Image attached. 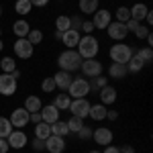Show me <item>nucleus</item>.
<instances>
[{
	"instance_id": "21",
	"label": "nucleus",
	"mask_w": 153,
	"mask_h": 153,
	"mask_svg": "<svg viewBox=\"0 0 153 153\" xmlns=\"http://www.w3.org/2000/svg\"><path fill=\"white\" fill-rule=\"evenodd\" d=\"M29 31H31V25L27 19H19V21H14L12 25V33L19 37V39H25V37L29 35Z\"/></svg>"
},
{
	"instance_id": "1",
	"label": "nucleus",
	"mask_w": 153,
	"mask_h": 153,
	"mask_svg": "<svg viewBox=\"0 0 153 153\" xmlns=\"http://www.w3.org/2000/svg\"><path fill=\"white\" fill-rule=\"evenodd\" d=\"M80 65H82V57H80V53L76 51V49H65V51H61L57 57V68L63 71H74L80 70Z\"/></svg>"
},
{
	"instance_id": "27",
	"label": "nucleus",
	"mask_w": 153,
	"mask_h": 153,
	"mask_svg": "<svg viewBox=\"0 0 153 153\" xmlns=\"http://www.w3.org/2000/svg\"><path fill=\"white\" fill-rule=\"evenodd\" d=\"M49 135H51V125H49V123H43V120H41V123H37V125H35V137H37V139L45 141Z\"/></svg>"
},
{
	"instance_id": "9",
	"label": "nucleus",
	"mask_w": 153,
	"mask_h": 153,
	"mask_svg": "<svg viewBox=\"0 0 153 153\" xmlns=\"http://www.w3.org/2000/svg\"><path fill=\"white\" fill-rule=\"evenodd\" d=\"M92 139H94L96 145L106 147V145H110V143H112V139H114V133L108 129V127H98V129L92 131Z\"/></svg>"
},
{
	"instance_id": "28",
	"label": "nucleus",
	"mask_w": 153,
	"mask_h": 153,
	"mask_svg": "<svg viewBox=\"0 0 153 153\" xmlns=\"http://www.w3.org/2000/svg\"><path fill=\"white\" fill-rule=\"evenodd\" d=\"M14 10H16V14H21V16H27L29 12L33 10V4L29 0H16L14 2Z\"/></svg>"
},
{
	"instance_id": "34",
	"label": "nucleus",
	"mask_w": 153,
	"mask_h": 153,
	"mask_svg": "<svg viewBox=\"0 0 153 153\" xmlns=\"http://www.w3.org/2000/svg\"><path fill=\"white\" fill-rule=\"evenodd\" d=\"M25 39H27L31 45H39V43L43 41V31H39V29H31L29 35L25 37Z\"/></svg>"
},
{
	"instance_id": "24",
	"label": "nucleus",
	"mask_w": 153,
	"mask_h": 153,
	"mask_svg": "<svg viewBox=\"0 0 153 153\" xmlns=\"http://www.w3.org/2000/svg\"><path fill=\"white\" fill-rule=\"evenodd\" d=\"M106 110H108V106H104V104H90L88 117L92 118V120H104L106 118Z\"/></svg>"
},
{
	"instance_id": "35",
	"label": "nucleus",
	"mask_w": 153,
	"mask_h": 153,
	"mask_svg": "<svg viewBox=\"0 0 153 153\" xmlns=\"http://www.w3.org/2000/svg\"><path fill=\"white\" fill-rule=\"evenodd\" d=\"M65 123H68L70 133H78V131L84 127V118H80V117H71L70 120H65Z\"/></svg>"
},
{
	"instance_id": "18",
	"label": "nucleus",
	"mask_w": 153,
	"mask_h": 153,
	"mask_svg": "<svg viewBox=\"0 0 153 153\" xmlns=\"http://www.w3.org/2000/svg\"><path fill=\"white\" fill-rule=\"evenodd\" d=\"M108 76L114 78V80H125V78L129 76V70H127L125 63H117V61H112V63L108 65Z\"/></svg>"
},
{
	"instance_id": "10",
	"label": "nucleus",
	"mask_w": 153,
	"mask_h": 153,
	"mask_svg": "<svg viewBox=\"0 0 153 153\" xmlns=\"http://www.w3.org/2000/svg\"><path fill=\"white\" fill-rule=\"evenodd\" d=\"M110 23H112V14L106 10V8H98V10L92 14V25H94V29L106 31V27Z\"/></svg>"
},
{
	"instance_id": "14",
	"label": "nucleus",
	"mask_w": 153,
	"mask_h": 153,
	"mask_svg": "<svg viewBox=\"0 0 153 153\" xmlns=\"http://www.w3.org/2000/svg\"><path fill=\"white\" fill-rule=\"evenodd\" d=\"M45 151H49V153H63L65 151V137L49 135L47 139H45Z\"/></svg>"
},
{
	"instance_id": "8",
	"label": "nucleus",
	"mask_w": 153,
	"mask_h": 153,
	"mask_svg": "<svg viewBox=\"0 0 153 153\" xmlns=\"http://www.w3.org/2000/svg\"><path fill=\"white\" fill-rule=\"evenodd\" d=\"M6 141H8L10 149H23L29 143V137H27V133L23 129H12V133L6 137Z\"/></svg>"
},
{
	"instance_id": "49",
	"label": "nucleus",
	"mask_w": 153,
	"mask_h": 153,
	"mask_svg": "<svg viewBox=\"0 0 153 153\" xmlns=\"http://www.w3.org/2000/svg\"><path fill=\"white\" fill-rule=\"evenodd\" d=\"M106 118H108V120H117L118 112H117V110H106Z\"/></svg>"
},
{
	"instance_id": "7",
	"label": "nucleus",
	"mask_w": 153,
	"mask_h": 153,
	"mask_svg": "<svg viewBox=\"0 0 153 153\" xmlns=\"http://www.w3.org/2000/svg\"><path fill=\"white\" fill-rule=\"evenodd\" d=\"M12 49H14V55L19 59H31L35 53V45H31L27 39H16Z\"/></svg>"
},
{
	"instance_id": "53",
	"label": "nucleus",
	"mask_w": 153,
	"mask_h": 153,
	"mask_svg": "<svg viewBox=\"0 0 153 153\" xmlns=\"http://www.w3.org/2000/svg\"><path fill=\"white\" fill-rule=\"evenodd\" d=\"M2 49H4V43H2V39H0V51H2Z\"/></svg>"
},
{
	"instance_id": "56",
	"label": "nucleus",
	"mask_w": 153,
	"mask_h": 153,
	"mask_svg": "<svg viewBox=\"0 0 153 153\" xmlns=\"http://www.w3.org/2000/svg\"><path fill=\"white\" fill-rule=\"evenodd\" d=\"M0 35H2V27H0Z\"/></svg>"
},
{
	"instance_id": "38",
	"label": "nucleus",
	"mask_w": 153,
	"mask_h": 153,
	"mask_svg": "<svg viewBox=\"0 0 153 153\" xmlns=\"http://www.w3.org/2000/svg\"><path fill=\"white\" fill-rule=\"evenodd\" d=\"M41 90H43V92H47V94L55 92L57 88H55V82H53V78H43V82H41Z\"/></svg>"
},
{
	"instance_id": "37",
	"label": "nucleus",
	"mask_w": 153,
	"mask_h": 153,
	"mask_svg": "<svg viewBox=\"0 0 153 153\" xmlns=\"http://www.w3.org/2000/svg\"><path fill=\"white\" fill-rule=\"evenodd\" d=\"M135 53H137V55L145 61V65H147V63H151V59H153V49L151 47H147V45H145L143 49H137Z\"/></svg>"
},
{
	"instance_id": "51",
	"label": "nucleus",
	"mask_w": 153,
	"mask_h": 153,
	"mask_svg": "<svg viewBox=\"0 0 153 153\" xmlns=\"http://www.w3.org/2000/svg\"><path fill=\"white\" fill-rule=\"evenodd\" d=\"M145 23H147V27H151V25H153V12L151 10L145 14Z\"/></svg>"
},
{
	"instance_id": "17",
	"label": "nucleus",
	"mask_w": 153,
	"mask_h": 153,
	"mask_svg": "<svg viewBox=\"0 0 153 153\" xmlns=\"http://www.w3.org/2000/svg\"><path fill=\"white\" fill-rule=\"evenodd\" d=\"M51 78H53V82H55V88H59V90H68L71 80H74V76H71L70 71H63V70H59L57 74L51 76Z\"/></svg>"
},
{
	"instance_id": "40",
	"label": "nucleus",
	"mask_w": 153,
	"mask_h": 153,
	"mask_svg": "<svg viewBox=\"0 0 153 153\" xmlns=\"http://www.w3.org/2000/svg\"><path fill=\"white\" fill-rule=\"evenodd\" d=\"M82 23H84V19L80 16V14L70 16V29H74V31H80V29H82Z\"/></svg>"
},
{
	"instance_id": "16",
	"label": "nucleus",
	"mask_w": 153,
	"mask_h": 153,
	"mask_svg": "<svg viewBox=\"0 0 153 153\" xmlns=\"http://www.w3.org/2000/svg\"><path fill=\"white\" fill-rule=\"evenodd\" d=\"M80 37H82V35H80V31L68 29L65 33H61V39H59V41H61L68 49H76V47H78V43H80Z\"/></svg>"
},
{
	"instance_id": "44",
	"label": "nucleus",
	"mask_w": 153,
	"mask_h": 153,
	"mask_svg": "<svg viewBox=\"0 0 153 153\" xmlns=\"http://www.w3.org/2000/svg\"><path fill=\"white\" fill-rule=\"evenodd\" d=\"M139 25H141V23H137V21H133V19H129V21L125 23V27H127V31H129V33H135Z\"/></svg>"
},
{
	"instance_id": "3",
	"label": "nucleus",
	"mask_w": 153,
	"mask_h": 153,
	"mask_svg": "<svg viewBox=\"0 0 153 153\" xmlns=\"http://www.w3.org/2000/svg\"><path fill=\"white\" fill-rule=\"evenodd\" d=\"M133 53H135V49L131 47V45H127V43H123V41L114 43L112 47L108 49L110 59H112V61H117V63H125V65H127V61L131 59Z\"/></svg>"
},
{
	"instance_id": "12",
	"label": "nucleus",
	"mask_w": 153,
	"mask_h": 153,
	"mask_svg": "<svg viewBox=\"0 0 153 153\" xmlns=\"http://www.w3.org/2000/svg\"><path fill=\"white\" fill-rule=\"evenodd\" d=\"M19 88V82L12 78L10 74H0V94L2 96H12Z\"/></svg>"
},
{
	"instance_id": "30",
	"label": "nucleus",
	"mask_w": 153,
	"mask_h": 153,
	"mask_svg": "<svg viewBox=\"0 0 153 153\" xmlns=\"http://www.w3.org/2000/svg\"><path fill=\"white\" fill-rule=\"evenodd\" d=\"M0 70H2V74H10L16 70V61L12 57H2L0 59Z\"/></svg>"
},
{
	"instance_id": "5",
	"label": "nucleus",
	"mask_w": 153,
	"mask_h": 153,
	"mask_svg": "<svg viewBox=\"0 0 153 153\" xmlns=\"http://www.w3.org/2000/svg\"><path fill=\"white\" fill-rule=\"evenodd\" d=\"M80 70H82L84 78H96V76H102V71H104V65H102V61H98V59H82V65H80Z\"/></svg>"
},
{
	"instance_id": "33",
	"label": "nucleus",
	"mask_w": 153,
	"mask_h": 153,
	"mask_svg": "<svg viewBox=\"0 0 153 153\" xmlns=\"http://www.w3.org/2000/svg\"><path fill=\"white\" fill-rule=\"evenodd\" d=\"M70 29V16L68 14H61V16H57L55 19V31H59V33H65Z\"/></svg>"
},
{
	"instance_id": "47",
	"label": "nucleus",
	"mask_w": 153,
	"mask_h": 153,
	"mask_svg": "<svg viewBox=\"0 0 153 153\" xmlns=\"http://www.w3.org/2000/svg\"><path fill=\"white\" fill-rule=\"evenodd\" d=\"M33 6H39V8H43V6H47L49 4V0H29Z\"/></svg>"
},
{
	"instance_id": "6",
	"label": "nucleus",
	"mask_w": 153,
	"mask_h": 153,
	"mask_svg": "<svg viewBox=\"0 0 153 153\" xmlns=\"http://www.w3.org/2000/svg\"><path fill=\"white\" fill-rule=\"evenodd\" d=\"M68 110L71 112V117L86 118V117H88V112H90V102H88V98H71L70 108H68Z\"/></svg>"
},
{
	"instance_id": "50",
	"label": "nucleus",
	"mask_w": 153,
	"mask_h": 153,
	"mask_svg": "<svg viewBox=\"0 0 153 153\" xmlns=\"http://www.w3.org/2000/svg\"><path fill=\"white\" fill-rule=\"evenodd\" d=\"M100 153H118V147H114V145H106L104 151H100Z\"/></svg>"
},
{
	"instance_id": "36",
	"label": "nucleus",
	"mask_w": 153,
	"mask_h": 153,
	"mask_svg": "<svg viewBox=\"0 0 153 153\" xmlns=\"http://www.w3.org/2000/svg\"><path fill=\"white\" fill-rule=\"evenodd\" d=\"M114 16H117L118 23H127V21L131 19V10H129V6H118L117 12H114Z\"/></svg>"
},
{
	"instance_id": "39",
	"label": "nucleus",
	"mask_w": 153,
	"mask_h": 153,
	"mask_svg": "<svg viewBox=\"0 0 153 153\" xmlns=\"http://www.w3.org/2000/svg\"><path fill=\"white\" fill-rule=\"evenodd\" d=\"M149 33H151V27H147V25H139V27H137V31H135L133 35L137 37V39H145Z\"/></svg>"
},
{
	"instance_id": "48",
	"label": "nucleus",
	"mask_w": 153,
	"mask_h": 153,
	"mask_svg": "<svg viewBox=\"0 0 153 153\" xmlns=\"http://www.w3.org/2000/svg\"><path fill=\"white\" fill-rule=\"evenodd\" d=\"M118 153H135V149H133V145H123V147H118Z\"/></svg>"
},
{
	"instance_id": "46",
	"label": "nucleus",
	"mask_w": 153,
	"mask_h": 153,
	"mask_svg": "<svg viewBox=\"0 0 153 153\" xmlns=\"http://www.w3.org/2000/svg\"><path fill=\"white\" fill-rule=\"evenodd\" d=\"M8 149H10V147H8V141L0 137V153H8Z\"/></svg>"
},
{
	"instance_id": "2",
	"label": "nucleus",
	"mask_w": 153,
	"mask_h": 153,
	"mask_svg": "<svg viewBox=\"0 0 153 153\" xmlns=\"http://www.w3.org/2000/svg\"><path fill=\"white\" fill-rule=\"evenodd\" d=\"M76 51L80 53L82 59H94L98 55V51H100V41L94 35H84L80 37V43H78Z\"/></svg>"
},
{
	"instance_id": "20",
	"label": "nucleus",
	"mask_w": 153,
	"mask_h": 153,
	"mask_svg": "<svg viewBox=\"0 0 153 153\" xmlns=\"http://www.w3.org/2000/svg\"><path fill=\"white\" fill-rule=\"evenodd\" d=\"M131 10V19L133 21H137V23H141V21H145V14L149 12V6L147 4H143V2H137V4H133L129 8Z\"/></svg>"
},
{
	"instance_id": "42",
	"label": "nucleus",
	"mask_w": 153,
	"mask_h": 153,
	"mask_svg": "<svg viewBox=\"0 0 153 153\" xmlns=\"http://www.w3.org/2000/svg\"><path fill=\"white\" fill-rule=\"evenodd\" d=\"M80 31H84L86 35H92V31H96V29H94V25H92V21H84Z\"/></svg>"
},
{
	"instance_id": "11",
	"label": "nucleus",
	"mask_w": 153,
	"mask_h": 153,
	"mask_svg": "<svg viewBox=\"0 0 153 153\" xmlns=\"http://www.w3.org/2000/svg\"><path fill=\"white\" fill-rule=\"evenodd\" d=\"M106 33H108V37L112 39V41H125L127 39V35H129V31H127V27H125V23H118V21H114V23H110L108 27H106Z\"/></svg>"
},
{
	"instance_id": "41",
	"label": "nucleus",
	"mask_w": 153,
	"mask_h": 153,
	"mask_svg": "<svg viewBox=\"0 0 153 153\" xmlns=\"http://www.w3.org/2000/svg\"><path fill=\"white\" fill-rule=\"evenodd\" d=\"M76 135H78L82 141H88V139H92V127H86V125H84V127L78 131Z\"/></svg>"
},
{
	"instance_id": "54",
	"label": "nucleus",
	"mask_w": 153,
	"mask_h": 153,
	"mask_svg": "<svg viewBox=\"0 0 153 153\" xmlns=\"http://www.w3.org/2000/svg\"><path fill=\"white\" fill-rule=\"evenodd\" d=\"M90 153H100V151H96V149H94V151H90Z\"/></svg>"
},
{
	"instance_id": "31",
	"label": "nucleus",
	"mask_w": 153,
	"mask_h": 153,
	"mask_svg": "<svg viewBox=\"0 0 153 153\" xmlns=\"http://www.w3.org/2000/svg\"><path fill=\"white\" fill-rule=\"evenodd\" d=\"M88 84H90V90H100V88H104L106 84H108V78H104V76H96V78H90L88 80Z\"/></svg>"
},
{
	"instance_id": "57",
	"label": "nucleus",
	"mask_w": 153,
	"mask_h": 153,
	"mask_svg": "<svg viewBox=\"0 0 153 153\" xmlns=\"http://www.w3.org/2000/svg\"><path fill=\"white\" fill-rule=\"evenodd\" d=\"M59 2H63V0H59Z\"/></svg>"
},
{
	"instance_id": "45",
	"label": "nucleus",
	"mask_w": 153,
	"mask_h": 153,
	"mask_svg": "<svg viewBox=\"0 0 153 153\" xmlns=\"http://www.w3.org/2000/svg\"><path fill=\"white\" fill-rule=\"evenodd\" d=\"M43 120V117H41V112H31L29 114V123H33V125H37V123H41Z\"/></svg>"
},
{
	"instance_id": "32",
	"label": "nucleus",
	"mask_w": 153,
	"mask_h": 153,
	"mask_svg": "<svg viewBox=\"0 0 153 153\" xmlns=\"http://www.w3.org/2000/svg\"><path fill=\"white\" fill-rule=\"evenodd\" d=\"M12 129H14V127L10 125V120H8L6 117H0V137L6 139V137L12 133Z\"/></svg>"
},
{
	"instance_id": "43",
	"label": "nucleus",
	"mask_w": 153,
	"mask_h": 153,
	"mask_svg": "<svg viewBox=\"0 0 153 153\" xmlns=\"http://www.w3.org/2000/svg\"><path fill=\"white\" fill-rule=\"evenodd\" d=\"M31 147H33V149H35V151H43V149H45V141H41V139H33V141H31Z\"/></svg>"
},
{
	"instance_id": "23",
	"label": "nucleus",
	"mask_w": 153,
	"mask_h": 153,
	"mask_svg": "<svg viewBox=\"0 0 153 153\" xmlns=\"http://www.w3.org/2000/svg\"><path fill=\"white\" fill-rule=\"evenodd\" d=\"M78 6H80V12L82 14H94L100 8V0H80Z\"/></svg>"
},
{
	"instance_id": "15",
	"label": "nucleus",
	"mask_w": 153,
	"mask_h": 153,
	"mask_svg": "<svg viewBox=\"0 0 153 153\" xmlns=\"http://www.w3.org/2000/svg\"><path fill=\"white\" fill-rule=\"evenodd\" d=\"M98 96H100V104H104V106L114 104V102H117V88L106 84L104 88L98 90Z\"/></svg>"
},
{
	"instance_id": "26",
	"label": "nucleus",
	"mask_w": 153,
	"mask_h": 153,
	"mask_svg": "<svg viewBox=\"0 0 153 153\" xmlns=\"http://www.w3.org/2000/svg\"><path fill=\"white\" fill-rule=\"evenodd\" d=\"M51 135H57V137H68L70 135V129H68V123L65 120H55L51 125Z\"/></svg>"
},
{
	"instance_id": "52",
	"label": "nucleus",
	"mask_w": 153,
	"mask_h": 153,
	"mask_svg": "<svg viewBox=\"0 0 153 153\" xmlns=\"http://www.w3.org/2000/svg\"><path fill=\"white\" fill-rule=\"evenodd\" d=\"M10 76L14 78V80H16V82H19V78H21V70H14V71H10Z\"/></svg>"
},
{
	"instance_id": "55",
	"label": "nucleus",
	"mask_w": 153,
	"mask_h": 153,
	"mask_svg": "<svg viewBox=\"0 0 153 153\" xmlns=\"http://www.w3.org/2000/svg\"><path fill=\"white\" fill-rule=\"evenodd\" d=\"M0 16H2V6H0Z\"/></svg>"
},
{
	"instance_id": "22",
	"label": "nucleus",
	"mask_w": 153,
	"mask_h": 153,
	"mask_svg": "<svg viewBox=\"0 0 153 153\" xmlns=\"http://www.w3.org/2000/svg\"><path fill=\"white\" fill-rule=\"evenodd\" d=\"M23 108L29 112V114H31V112H39V110L43 108V102H41V98L35 96V94H33V96H27V98H25Z\"/></svg>"
},
{
	"instance_id": "19",
	"label": "nucleus",
	"mask_w": 153,
	"mask_h": 153,
	"mask_svg": "<svg viewBox=\"0 0 153 153\" xmlns=\"http://www.w3.org/2000/svg\"><path fill=\"white\" fill-rule=\"evenodd\" d=\"M39 112H41V117H43V123L53 125L55 120H59V112H61V110H57L53 104H45L41 110H39Z\"/></svg>"
},
{
	"instance_id": "25",
	"label": "nucleus",
	"mask_w": 153,
	"mask_h": 153,
	"mask_svg": "<svg viewBox=\"0 0 153 153\" xmlns=\"http://www.w3.org/2000/svg\"><path fill=\"white\" fill-rule=\"evenodd\" d=\"M143 68H145V61H143L137 53H133V55H131V59L127 61V70H129V74H139Z\"/></svg>"
},
{
	"instance_id": "29",
	"label": "nucleus",
	"mask_w": 153,
	"mask_h": 153,
	"mask_svg": "<svg viewBox=\"0 0 153 153\" xmlns=\"http://www.w3.org/2000/svg\"><path fill=\"white\" fill-rule=\"evenodd\" d=\"M70 102H71L70 94H57L55 100H53V106H55L57 110H68V108H70Z\"/></svg>"
},
{
	"instance_id": "4",
	"label": "nucleus",
	"mask_w": 153,
	"mask_h": 153,
	"mask_svg": "<svg viewBox=\"0 0 153 153\" xmlns=\"http://www.w3.org/2000/svg\"><path fill=\"white\" fill-rule=\"evenodd\" d=\"M70 98H86L90 94V84H88V78H74L70 84V88L65 90Z\"/></svg>"
},
{
	"instance_id": "13",
	"label": "nucleus",
	"mask_w": 153,
	"mask_h": 153,
	"mask_svg": "<svg viewBox=\"0 0 153 153\" xmlns=\"http://www.w3.org/2000/svg\"><path fill=\"white\" fill-rule=\"evenodd\" d=\"M8 120H10V125L14 129H23V127L29 125V112L25 110L23 106H21V108H14L10 112V118H8Z\"/></svg>"
}]
</instances>
